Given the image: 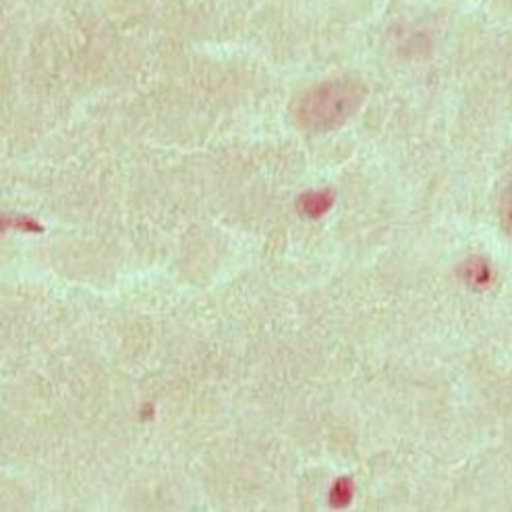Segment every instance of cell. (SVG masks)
Here are the masks:
<instances>
[{
	"label": "cell",
	"instance_id": "cell-2",
	"mask_svg": "<svg viewBox=\"0 0 512 512\" xmlns=\"http://www.w3.org/2000/svg\"><path fill=\"white\" fill-rule=\"evenodd\" d=\"M498 216H500V224H502L504 233L512 237V181H510V185L504 189V193L500 197Z\"/></svg>",
	"mask_w": 512,
	"mask_h": 512
},
{
	"label": "cell",
	"instance_id": "cell-1",
	"mask_svg": "<svg viewBox=\"0 0 512 512\" xmlns=\"http://www.w3.org/2000/svg\"><path fill=\"white\" fill-rule=\"evenodd\" d=\"M367 98V85L353 75L322 81L301 92L291 106L295 123L305 131L343 127Z\"/></svg>",
	"mask_w": 512,
	"mask_h": 512
}]
</instances>
